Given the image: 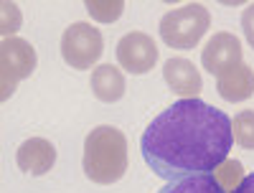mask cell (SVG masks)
Listing matches in <instances>:
<instances>
[{"mask_svg": "<svg viewBox=\"0 0 254 193\" xmlns=\"http://www.w3.org/2000/svg\"><path fill=\"white\" fill-rule=\"evenodd\" d=\"M231 145L229 115L193 97L173 102L145 127L140 153L155 176L181 181L214 173L229 158Z\"/></svg>", "mask_w": 254, "mask_h": 193, "instance_id": "6da1fadb", "label": "cell"}, {"mask_svg": "<svg viewBox=\"0 0 254 193\" xmlns=\"http://www.w3.org/2000/svg\"><path fill=\"white\" fill-rule=\"evenodd\" d=\"M84 173L97 186H112L127 173V140L112 125H99L84 140Z\"/></svg>", "mask_w": 254, "mask_h": 193, "instance_id": "7a4b0ae2", "label": "cell"}, {"mask_svg": "<svg viewBox=\"0 0 254 193\" xmlns=\"http://www.w3.org/2000/svg\"><path fill=\"white\" fill-rule=\"evenodd\" d=\"M211 26V13L201 3H188L176 10H168L160 18V38L165 41L171 49H193L198 41L206 36Z\"/></svg>", "mask_w": 254, "mask_h": 193, "instance_id": "3957f363", "label": "cell"}, {"mask_svg": "<svg viewBox=\"0 0 254 193\" xmlns=\"http://www.w3.org/2000/svg\"><path fill=\"white\" fill-rule=\"evenodd\" d=\"M36 69V51L26 38H3L0 44V99H8L20 79L31 76Z\"/></svg>", "mask_w": 254, "mask_h": 193, "instance_id": "277c9868", "label": "cell"}, {"mask_svg": "<svg viewBox=\"0 0 254 193\" xmlns=\"http://www.w3.org/2000/svg\"><path fill=\"white\" fill-rule=\"evenodd\" d=\"M104 51V38L92 23H71L61 36V56L74 69H92Z\"/></svg>", "mask_w": 254, "mask_h": 193, "instance_id": "5b68a950", "label": "cell"}, {"mask_svg": "<svg viewBox=\"0 0 254 193\" xmlns=\"http://www.w3.org/2000/svg\"><path fill=\"white\" fill-rule=\"evenodd\" d=\"M158 61V46L155 41L147 36V33H140V31H132V33H125L117 44V64L130 71V74H147Z\"/></svg>", "mask_w": 254, "mask_h": 193, "instance_id": "8992f818", "label": "cell"}, {"mask_svg": "<svg viewBox=\"0 0 254 193\" xmlns=\"http://www.w3.org/2000/svg\"><path fill=\"white\" fill-rule=\"evenodd\" d=\"M201 64L203 69L214 76H221L242 64V44L234 33H214L201 51Z\"/></svg>", "mask_w": 254, "mask_h": 193, "instance_id": "52a82bcc", "label": "cell"}, {"mask_svg": "<svg viewBox=\"0 0 254 193\" xmlns=\"http://www.w3.org/2000/svg\"><path fill=\"white\" fill-rule=\"evenodd\" d=\"M163 79L176 94H181L183 99H193L198 97L203 81H201V71L193 66V61H188L183 56H173L165 61L163 66Z\"/></svg>", "mask_w": 254, "mask_h": 193, "instance_id": "ba28073f", "label": "cell"}, {"mask_svg": "<svg viewBox=\"0 0 254 193\" xmlns=\"http://www.w3.org/2000/svg\"><path fill=\"white\" fill-rule=\"evenodd\" d=\"M15 163L23 173L31 176H46L56 163V147L46 137H31L18 147Z\"/></svg>", "mask_w": 254, "mask_h": 193, "instance_id": "9c48e42d", "label": "cell"}, {"mask_svg": "<svg viewBox=\"0 0 254 193\" xmlns=\"http://www.w3.org/2000/svg\"><path fill=\"white\" fill-rule=\"evenodd\" d=\"M216 92L226 102H244L254 94V71L247 64H239L237 69H231L221 76H216Z\"/></svg>", "mask_w": 254, "mask_h": 193, "instance_id": "30bf717a", "label": "cell"}, {"mask_svg": "<svg viewBox=\"0 0 254 193\" xmlns=\"http://www.w3.org/2000/svg\"><path fill=\"white\" fill-rule=\"evenodd\" d=\"M92 92L104 104L120 102L125 97V74L112 64H102L92 71Z\"/></svg>", "mask_w": 254, "mask_h": 193, "instance_id": "8fae6325", "label": "cell"}, {"mask_svg": "<svg viewBox=\"0 0 254 193\" xmlns=\"http://www.w3.org/2000/svg\"><path fill=\"white\" fill-rule=\"evenodd\" d=\"M158 193H226V191L221 188L214 173H203V176H190L181 181H168Z\"/></svg>", "mask_w": 254, "mask_h": 193, "instance_id": "7c38bea8", "label": "cell"}, {"mask_svg": "<svg viewBox=\"0 0 254 193\" xmlns=\"http://www.w3.org/2000/svg\"><path fill=\"white\" fill-rule=\"evenodd\" d=\"M231 132H234V142L242 145L244 150H254V112L244 110L231 122Z\"/></svg>", "mask_w": 254, "mask_h": 193, "instance_id": "4fadbf2b", "label": "cell"}, {"mask_svg": "<svg viewBox=\"0 0 254 193\" xmlns=\"http://www.w3.org/2000/svg\"><path fill=\"white\" fill-rule=\"evenodd\" d=\"M87 10L99 23H115L125 10V3L122 0H87Z\"/></svg>", "mask_w": 254, "mask_h": 193, "instance_id": "5bb4252c", "label": "cell"}, {"mask_svg": "<svg viewBox=\"0 0 254 193\" xmlns=\"http://www.w3.org/2000/svg\"><path fill=\"white\" fill-rule=\"evenodd\" d=\"M214 176H216V181L221 183V188L226 191V193H231L239 183H242V178H244V168H242V163L239 160H224L216 170H214Z\"/></svg>", "mask_w": 254, "mask_h": 193, "instance_id": "9a60e30c", "label": "cell"}, {"mask_svg": "<svg viewBox=\"0 0 254 193\" xmlns=\"http://www.w3.org/2000/svg\"><path fill=\"white\" fill-rule=\"evenodd\" d=\"M0 13H3V23H0V33H3V38H10L18 26H20V13H18V5L15 3H5L0 5Z\"/></svg>", "mask_w": 254, "mask_h": 193, "instance_id": "2e32d148", "label": "cell"}, {"mask_svg": "<svg viewBox=\"0 0 254 193\" xmlns=\"http://www.w3.org/2000/svg\"><path fill=\"white\" fill-rule=\"evenodd\" d=\"M242 31H244V38L249 41V46L254 49V3L247 5V10L242 13Z\"/></svg>", "mask_w": 254, "mask_h": 193, "instance_id": "e0dca14e", "label": "cell"}, {"mask_svg": "<svg viewBox=\"0 0 254 193\" xmlns=\"http://www.w3.org/2000/svg\"><path fill=\"white\" fill-rule=\"evenodd\" d=\"M231 193H254V173H249V176H244L242 178V183L231 191Z\"/></svg>", "mask_w": 254, "mask_h": 193, "instance_id": "ac0fdd59", "label": "cell"}]
</instances>
